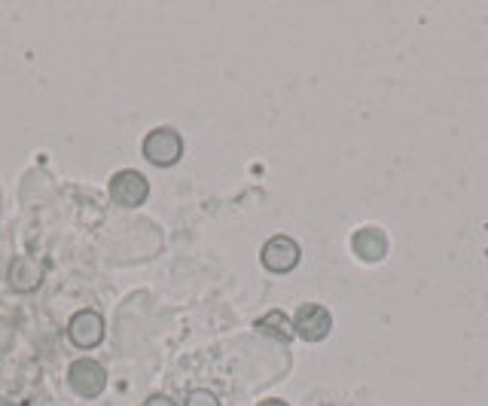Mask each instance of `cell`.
<instances>
[{
  "label": "cell",
  "mask_w": 488,
  "mask_h": 406,
  "mask_svg": "<svg viewBox=\"0 0 488 406\" xmlns=\"http://www.w3.org/2000/svg\"><path fill=\"white\" fill-rule=\"evenodd\" d=\"M141 153H143V159H147L150 166H156V168L177 166V162H181V156H183L181 132H175V128H168V126L153 128V132L143 138Z\"/></svg>",
  "instance_id": "1"
},
{
  "label": "cell",
  "mask_w": 488,
  "mask_h": 406,
  "mask_svg": "<svg viewBox=\"0 0 488 406\" xmlns=\"http://www.w3.org/2000/svg\"><path fill=\"white\" fill-rule=\"evenodd\" d=\"M68 385L77 397H83V401H95V397H102L104 388H107V369L98 361L80 358V361L70 363Z\"/></svg>",
  "instance_id": "2"
},
{
  "label": "cell",
  "mask_w": 488,
  "mask_h": 406,
  "mask_svg": "<svg viewBox=\"0 0 488 406\" xmlns=\"http://www.w3.org/2000/svg\"><path fill=\"white\" fill-rule=\"evenodd\" d=\"M110 199L119 208H141L150 199V181L134 168H122L110 177Z\"/></svg>",
  "instance_id": "3"
},
{
  "label": "cell",
  "mask_w": 488,
  "mask_h": 406,
  "mask_svg": "<svg viewBox=\"0 0 488 406\" xmlns=\"http://www.w3.org/2000/svg\"><path fill=\"white\" fill-rule=\"evenodd\" d=\"M104 333H107L104 318L98 315L95 309H83V312H77V315L68 321V339H70V345L83 348V352H89V348L102 345Z\"/></svg>",
  "instance_id": "4"
},
{
  "label": "cell",
  "mask_w": 488,
  "mask_h": 406,
  "mask_svg": "<svg viewBox=\"0 0 488 406\" xmlns=\"http://www.w3.org/2000/svg\"><path fill=\"white\" fill-rule=\"evenodd\" d=\"M299 256H303V251H299V245L290 239V235H272L260 251L263 266L275 275H284V272H290V269H297Z\"/></svg>",
  "instance_id": "5"
},
{
  "label": "cell",
  "mask_w": 488,
  "mask_h": 406,
  "mask_svg": "<svg viewBox=\"0 0 488 406\" xmlns=\"http://www.w3.org/2000/svg\"><path fill=\"white\" fill-rule=\"evenodd\" d=\"M293 330H297V337H303L305 342H321L329 337V330H333V315H329L324 305L305 303V305H299L297 318H293Z\"/></svg>",
  "instance_id": "6"
},
{
  "label": "cell",
  "mask_w": 488,
  "mask_h": 406,
  "mask_svg": "<svg viewBox=\"0 0 488 406\" xmlns=\"http://www.w3.org/2000/svg\"><path fill=\"white\" fill-rule=\"evenodd\" d=\"M6 281L16 294H34L43 284V263L31 254L12 256L10 269H6Z\"/></svg>",
  "instance_id": "7"
},
{
  "label": "cell",
  "mask_w": 488,
  "mask_h": 406,
  "mask_svg": "<svg viewBox=\"0 0 488 406\" xmlns=\"http://www.w3.org/2000/svg\"><path fill=\"white\" fill-rule=\"evenodd\" d=\"M351 248H354V254L361 256L366 263H378L385 260L387 254V239L382 230H376V226H366V230L354 232V239H351Z\"/></svg>",
  "instance_id": "8"
},
{
  "label": "cell",
  "mask_w": 488,
  "mask_h": 406,
  "mask_svg": "<svg viewBox=\"0 0 488 406\" xmlns=\"http://www.w3.org/2000/svg\"><path fill=\"white\" fill-rule=\"evenodd\" d=\"M256 330H260L263 337L278 339V342H290L293 337H297L293 321L287 318L281 309H272V312H265L263 318H256Z\"/></svg>",
  "instance_id": "9"
},
{
  "label": "cell",
  "mask_w": 488,
  "mask_h": 406,
  "mask_svg": "<svg viewBox=\"0 0 488 406\" xmlns=\"http://www.w3.org/2000/svg\"><path fill=\"white\" fill-rule=\"evenodd\" d=\"M183 406H220V401H217V394H211V391L196 388V391H190V394H186Z\"/></svg>",
  "instance_id": "10"
},
{
  "label": "cell",
  "mask_w": 488,
  "mask_h": 406,
  "mask_svg": "<svg viewBox=\"0 0 488 406\" xmlns=\"http://www.w3.org/2000/svg\"><path fill=\"white\" fill-rule=\"evenodd\" d=\"M143 406H177V403L171 401L168 394H150L147 401H143Z\"/></svg>",
  "instance_id": "11"
},
{
  "label": "cell",
  "mask_w": 488,
  "mask_h": 406,
  "mask_svg": "<svg viewBox=\"0 0 488 406\" xmlns=\"http://www.w3.org/2000/svg\"><path fill=\"white\" fill-rule=\"evenodd\" d=\"M256 406H287L284 401H263V403H256Z\"/></svg>",
  "instance_id": "12"
},
{
  "label": "cell",
  "mask_w": 488,
  "mask_h": 406,
  "mask_svg": "<svg viewBox=\"0 0 488 406\" xmlns=\"http://www.w3.org/2000/svg\"><path fill=\"white\" fill-rule=\"evenodd\" d=\"M0 406H21L19 401H6V397H0Z\"/></svg>",
  "instance_id": "13"
}]
</instances>
